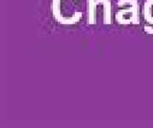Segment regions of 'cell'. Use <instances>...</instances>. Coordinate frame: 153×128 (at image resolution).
Here are the masks:
<instances>
[{"instance_id": "6da1fadb", "label": "cell", "mask_w": 153, "mask_h": 128, "mask_svg": "<svg viewBox=\"0 0 153 128\" xmlns=\"http://www.w3.org/2000/svg\"><path fill=\"white\" fill-rule=\"evenodd\" d=\"M82 4L83 0H52L50 8L55 22L71 26L82 20Z\"/></svg>"}, {"instance_id": "7a4b0ae2", "label": "cell", "mask_w": 153, "mask_h": 128, "mask_svg": "<svg viewBox=\"0 0 153 128\" xmlns=\"http://www.w3.org/2000/svg\"><path fill=\"white\" fill-rule=\"evenodd\" d=\"M119 10L115 14V20L119 25H139L140 6L137 0H118Z\"/></svg>"}, {"instance_id": "3957f363", "label": "cell", "mask_w": 153, "mask_h": 128, "mask_svg": "<svg viewBox=\"0 0 153 128\" xmlns=\"http://www.w3.org/2000/svg\"><path fill=\"white\" fill-rule=\"evenodd\" d=\"M142 16L144 20L146 22V25L144 26V30L146 31L147 34H150V32L153 28V0H147L142 8Z\"/></svg>"}, {"instance_id": "277c9868", "label": "cell", "mask_w": 153, "mask_h": 128, "mask_svg": "<svg viewBox=\"0 0 153 128\" xmlns=\"http://www.w3.org/2000/svg\"><path fill=\"white\" fill-rule=\"evenodd\" d=\"M87 24L95 25L97 23V0H87Z\"/></svg>"}, {"instance_id": "5b68a950", "label": "cell", "mask_w": 153, "mask_h": 128, "mask_svg": "<svg viewBox=\"0 0 153 128\" xmlns=\"http://www.w3.org/2000/svg\"><path fill=\"white\" fill-rule=\"evenodd\" d=\"M102 9V22L105 25H111L112 23L111 19V2L110 0H99Z\"/></svg>"}]
</instances>
